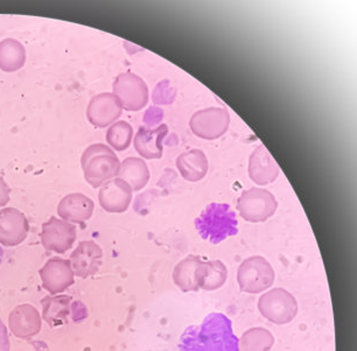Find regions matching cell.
Instances as JSON below:
<instances>
[{"label":"cell","instance_id":"cell-1","mask_svg":"<svg viewBox=\"0 0 357 351\" xmlns=\"http://www.w3.org/2000/svg\"><path fill=\"white\" fill-rule=\"evenodd\" d=\"M178 348L181 351H240L231 321L222 313H211L199 326L188 327Z\"/></svg>","mask_w":357,"mask_h":351},{"label":"cell","instance_id":"cell-2","mask_svg":"<svg viewBox=\"0 0 357 351\" xmlns=\"http://www.w3.org/2000/svg\"><path fill=\"white\" fill-rule=\"evenodd\" d=\"M195 228L204 240L218 244L238 233V221L227 203H211L197 219Z\"/></svg>","mask_w":357,"mask_h":351},{"label":"cell","instance_id":"cell-3","mask_svg":"<svg viewBox=\"0 0 357 351\" xmlns=\"http://www.w3.org/2000/svg\"><path fill=\"white\" fill-rule=\"evenodd\" d=\"M121 164L122 162L112 148L104 143H93L88 147L81 159L86 182L93 188L102 187L116 178L121 169Z\"/></svg>","mask_w":357,"mask_h":351},{"label":"cell","instance_id":"cell-4","mask_svg":"<svg viewBox=\"0 0 357 351\" xmlns=\"http://www.w3.org/2000/svg\"><path fill=\"white\" fill-rule=\"evenodd\" d=\"M275 279V270L261 256L245 259L237 271V281L241 290L245 293H261L273 285Z\"/></svg>","mask_w":357,"mask_h":351},{"label":"cell","instance_id":"cell-5","mask_svg":"<svg viewBox=\"0 0 357 351\" xmlns=\"http://www.w3.org/2000/svg\"><path fill=\"white\" fill-rule=\"evenodd\" d=\"M258 311L265 319L282 326L291 322L299 311L296 297L284 288H272L258 300Z\"/></svg>","mask_w":357,"mask_h":351},{"label":"cell","instance_id":"cell-6","mask_svg":"<svg viewBox=\"0 0 357 351\" xmlns=\"http://www.w3.org/2000/svg\"><path fill=\"white\" fill-rule=\"evenodd\" d=\"M278 202L273 194L263 188L245 190L237 201V210L247 222H265L275 215Z\"/></svg>","mask_w":357,"mask_h":351},{"label":"cell","instance_id":"cell-7","mask_svg":"<svg viewBox=\"0 0 357 351\" xmlns=\"http://www.w3.org/2000/svg\"><path fill=\"white\" fill-rule=\"evenodd\" d=\"M114 93L126 111H139L150 100L149 86L140 76L133 72H123L114 82Z\"/></svg>","mask_w":357,"mask_h":351},{"label":"cell","instance_id":"cell-8","mask_svg":"<svg viewBox=\"0 0 357 351\" xmlns=\"http://www.w3.org/2000/svg\"><path fill=\"white\" fill-rule=\"evenodd\" d=\"M230 125V115L225 108H208L195 112L190 120L192 132L201 139L221 138Z\"/></svg>","mask_w":357,"mask_h":351},{"label":"cell","instance_id":"cell-9","mask_svg":"<svg viewBox=\"0 0 357 351\" xmlns=\"http://www.w3.org/2000/svg\"><path fill=\"white\" fill-rule=\"evenodd\" d=\"M76 240L75 226L56 217H50V221L43 224L41 240L45 249L57 254H65L72 249Z\"/></svg>","mask_w":357,"mask_h":351},{"label":"cell","instance_id":"cell-10","mask_svg":"<svg viewBox=\"0 0 357 351\" xmlns=\"http://www.w3.org/2000/svg\"><path fill=\"white\" fill-rule=\"evenodd\" d=\"M123 114V108L114 93H103L90 100L86 117L93 126L107 127L112 125Z\"/></svg>","mask_w":357,"mask_h":351},{"label":"cell","instance_id":"cell-11","mask_svg":"<svg viewBox=\"0 0 357 351\" xmlns=\"http://www.w3.org/2000/svg\"><path fill=\"white\" fill-rule=\"evenodd\" d=\"M132 188L124 180L116 178L104 183L100 188L98 198L102 208L107 212L122 214L132 202Z\"/></svg>","mask_w":357,"mask_h":351},{"label":"cell","instance_id":"cell-12","mask_svg":"<svg viewBox=\"0 0 357 351\" xmlns=\"http://www.w3.org/2000/svg\"><path fill=\"white\" fill-rule=\"evenodd\" d=\"M29 231V221L18 209L0 210V244L5 247H17L26 240Z\"/></svg>","mask_w":357,"mask_h":351},{"label":"cell","instance_id":"cell-13","mask_svg":"<svg viewBox=\"0 0 357 351\" xmlns=\"http://www.w3.org/2000/svg\"><path fill=\"white\" fill-rule=\"evenodd\" d=\"M43 287L50 294L61 293L74 283L72 262L61 258H53L40 270Z\"/></svg>","mask_w":357,"mask_h":351},{"label":"cell","instance_id":"cell-14","mask_svg":"<svg viewBox=\"0 0 357 351\" xmlns=\"http://www.w3.org/2000/svg\"><path fill=\"white\" fill-rule=\"evenodd\" d=\"M73 271L79 278H88L100 270L103 251L93 240H84L70 256Z\"/></svg>","mask_w":357,"mask_h":351},{"label":"cell","instance_id":"cell-15","mask_svg":"<svg viewBox=\"0 0 357 351\" xmlns=\"http://www.w3.org/2000/svg\"><path fill=\"white\" fill-rule=\"evenodd\" d=\"M280 174V169L275 158L264 145H259L251 153L249 159V176L255 183L265 186L275 182Z\"/></svg>","mask_w":357,"mask_h":351},{"label":"cell","instance_id":"cell-16","mask_svg":"<svg viewBox=\"0 0 357 351\" xmlns=\"http://www.w3.org/2000/svg\"><path fill=\"white\" fill-rule=\"evenodd\" d=\"M167 133L168 127L165 124L157 126L155 129L140 127L133 140L135 148L143 158L149 160L160 159L164 153L162 141Z\"/></svg>","mask_w":357,"mask_h":351},{"label":"cell","instance_id":"cell-17","mask_svg":"<svg viewBox=\"0 0 357 351\" xmlns=\"http://www.w3.org/2000/svg\"><path fill=\"white\" fill-rule=\"evenodd\" d=\"M93 209L95 205L89 197L79 193L69 194L60 201L57 214L67 222L83 224L93 216Z\"/></svg>","mask_w":357,"mask_h":351},{"label":"cell","instance_id":"cell-18","mask_svg":"<svg viewBox=\"0 0 357 351\" xmlns=\"http://www.w3.org/2000/svg\"><path fill=\"white\" fill-rule=\"evenodd\" d=\"M208 159L204 150H190L180 155L176 159V169L183 179L190 182H197L208 173Z\"/></svg>","mask_w":357,"mask_h":351},{"label":"cell","instance_id":"cell-19","mask_svg":"<svg viewBox=\"0 0 357 351\" xmlns=\"http://www.w3.org/2000/svg\"><path fill=\"white\" fill-rule=\"evenodd\" d=\"M10 328L15 336L31 337L39 333L41 328V320L39 313L32 306H19L10 315Z\"/></svg>","mask_w":357,"mask_h":351},{"label":"cell","instance_id":"cell-20","mask_svg":"<svg viewBox=\"0 0 357 351\" xmlns=\"http://www.w3.org/2000/svg\"><path fill=\"white\" fill-rule=\"evenodd\" d=\"M228 279V269L221 260L204 262L197 272V286L200 290H216Z\"/></svg>","mask_w":357,"mask_h":351},{"label":"cell","instance_id":"cell-21","mask_svg":"<svg viewBox=\"0 0 357 351\" xmlns=\"http://www.w3.org/2000/svg\"><path fill=\"white\" fill-rule=\"evenodd\" d=\"M118 178L124 180L132 190L139 192L146 187L150 181V169L143 159L131 157L121 164Z\"/></svg>","mask_w":357,"mask_h":351},{"label":"cell","instance_id":"cell-22","mask_svg":"<svg viewBox=\"0 0 357 351\" xmlns=\"http://www.w3.org/2000/svg\"><path fill=\"white\" fill-rule=\"evenodd\" d=\"M202 263L199 256H188L178 263L173 271L175 285L183 292H197L200 290L197 286V272Z\"/></svg>","mask_w":357,"mask_h":351},{"label":"cell","instance_id":"cell-23","mask_svg":"<svg viewBox=\"0 0 357 351\" xmlns=\"http://www.w3.org/2000/svg\"><path fill=\"white\" fill-rule=\"evenodd\" d=\"M26 62V50L18 40L5 39L0 42V69L5 72H17Z\"/></svg>","mask_w":357,"mask_h":351},{"label":"cell","instance_id":"cell-24","mask_svg":"<svg viewBox=\"0 0 357 351\" xmlns=\"http://www.w3.org/2000/svg\"><path fill=\"white\" fill-rule=\"evenodd\" d=\"M275 344L271 332L261 327H255L243 333L238 340L240 351H270Z\"/></svg>","mask_w":357,"mask_h":351},{"label":"cell","instance_id":"cell-25","mask_svg":"<svg viewBox=\"0 0 357 351\" xmlns=\"http://www.w3.org/2000/svg\"><path fill=\"white\" fill-rule=\"evenodd\" d=\"M133 139L132 126L124 120H119L109 127L107 132V141L114 150L123 152L128 150Z\"/></svg>","mask_w":357,"mask_h":351},{"label":"cell","instance_id":"cell-26","mask_svg":"<svg viewBox=\"0 0 357 351\" xmlns=\"http://www.w3.org/2000/svg\"><path fill=\"white\" fill-rule=\"evenodd\" d=\"M168 86H169L168 81H164L160 84H158L153 93V102L155 104H167L173 102L175 91L174 89H168Z\"/></svg>","mask_w":357,"mask_h":351},{"label":"cell","instance_id":"cell-27","mask_svg":"<svg viewBox=\"0 0 357 351\" xmlns=\"http://www.w3.org/2000/svg\"><path fill=\"white\" fill-rule=\"evenodd\" d=\"M10 338H8V328L0 320V351H10Z\"/></svg>","mask_w":357,"mask_h":351},{"label":"cell","instance_id":"cell-28","mask_svg":"<svg viewBox=\"0 0 357 351\" xmlns=\"http://www.w3.org/2000/svg\"><path fill=\"white\" fill-rule=\"evenodd\" d=\"M10 187L8 183L5 182V180L0 176V208L5 207L10 202Z\"/></svg>","mask_w":357,"mask_h":351},{"label":"cell","instance_id":"cell-29","mask_svg":"<svg viewBox=\"0 0 357 351\" xmlns=\"http://www.w3.org/2000/svg\"><path fill=\"white\" fill-rule=\"evenodd\" d=\"M3 256H4V252H3V249L0 247V264H1V260H3Z\"/></svg>","mask_w":357,"mask_h":351}]
</instances>
